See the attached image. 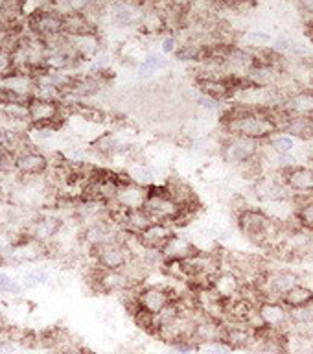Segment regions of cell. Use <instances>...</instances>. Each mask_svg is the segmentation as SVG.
<instances>
[{
    "instance_id": "d4e9b609",
    "label": "cell",
    "mask_w": 313,
    "mask_h": 354,
    "mask_svg": "<svg viewBox=\"0 0 313 354\" xmlns=\"http://www.w3.org/2000/svg\"><path fill=\"white\" fill-rule=\"evenodd\" d=\"M0 292L10 293V295H19L22 292V286L15 279H11L6 273H0Z\"/></svg>"
},
{
    "instance_id": "3957f363",
    "label": "cell",
    "mask_w": 313,
    "mask_h": 354,
    "mask_svg": "<svg viewBox=\"0 0 313 354\" xmlns=\"http://www.w3.org/2000/svg\"><path fill=\"white\" fill-rule=\"evenodd\" d=\"M28 28L39 39L63 35V15L54 10V6L43 4L33 15L28 17Z\"/></svg>"
},
{
    "instance_id": "74e56055",
    "label": "cell",
    "mask_w": 313,
    "mask_h": 354,
    "mask_svg": "<svg viewBox=\"0 0 313 354\" xmlns=\"http://www.w3.org/2000/svg\"><path fill=\"white\" fill-rule=\"evenodd\" d=\"M312 339H313V330H312Z\"/></svg>"
},
{
    "instance_id": "9a60e30c",
    "label": "cell",
    "mask_w": 313,
    "mask_h": 354,
    "mask_svg": "<svg viewBox=\"0 0 313 354\" xmlns=\"http://www.w3.org/2000/svg\"><path fill=\"white\" fill-rule=\"evenodd\" d=\"M144 10L140 4H113L111 6V21L116 26H138L142 21Z\"/></svg>"
},
{
    "instance_id": "6da1fadb",
    "label": "cell",
    "mask_w": 313,
    "mask_h": 354,
    "mask_svg": "<svg viewBox=\"0 0 313 354\" xmlns=\"http://www.w3.org/2000/svg\"><path fill=\"white\" fill-rule=\"evenodd\" d=\"M144 210L148 212V216L153 221L170 223L173 227V223L181 214V205L168 196L164 187H149V196L146 205H144Z\"/></svg>"
},
{
    "instance_id": "30bf717a",
    "label": "cell",
    "mask_w": 313,
    "mask_h": 354,
    "mask_svg": "<svg viewBox=\"0 0 313 354\" xmlns=\"http://www.w3.org/2000/svg\"><path fill=\"white\" fill-rule=\"evenodd\" d=\"M282 111L290 116L298 118H312L313 116V88H301L290 94L281 104Z\"/></svg>"
},
{
    "instance_id": "83f0119b",
    "label": "cell",
    "mask_w": 313,
    "mask_h": 354,
    "mask_svg": "<svg viewBox=\"0 0 313 354\" xmlns=\"http://www.w3.org/2000/svg\"><path fill=\"white\" fill-rule=\"evenodd\" d=\"M293 41L286 35H281V37H276L273 41V50H275L276 54H282V52H286V50H292Z\"/></svg>"
},
{
    "instance_id": "9c48e42d",
    "label": "cell",
    "mask_w": 313,
    "mask_h": 354,
    "mask_svg": "<svg viewBox=\"0 0 313 354\" xmlns=\"http://www.w3.org/2000/svg\"><path fill=\"white\" fill-rule=\"evenodd\" d=\"M160 253L164 257V262H187L199 253V249L188 236L173 234L164 248L160 249Z\"/></svg>"
},
{
    "instance_id": "4fadbf2b",
    "label": "cell",
    "mask_w": 313,
    "mask_h": 354,
    "mask_svg": "<svg viewBox=\"0 0 313 354\" xmlns=\"http://www.w3.org/2000/svg\"><path fill=\"white\" fill-rule=\"evenodd\" d=\"M63 227V221L59 218H52V216H46V218H39V220L32 221L30 223V229L26 231L28 236H32L33 240L48 245L50 242H54L57 232L61 231Z\"/></svg>"
},
{
    "instance_id": "ba28073f",
    "label": "cell",
    "mask_w": 313,
    "mask_h": 354,
    "mask_svg": "<svg viewBox=\"0 0 313 354\" xmlns=\"http://www.w3.org/2000/svg\"><path fill=\"white\" fill-rule=\"evenodd\" d=\"M48 159L46 155L37 149H26L15 157V171L21 177H39L44 176L48 170Z\"/></svg>"
},
{
    "instance_id": "7402d4cb",
    "label": "cell",
    "mask_w": 313,
    "mask_h": 354,
    "mask_svg": "<svg viewBox=\"0 0 313 354\" xmlns=\"http://www.w3.org/2000/svg\"><path fill=\"white\" fill-rule=\"evenodd\" d=\"M269 146L276 155H286L293 151V148H295V140H293L290 135H278V137L269 138Z\"/></svg>"
},
{
    "instance_id": "836d02e7",
    "label": "cell",
    "mask_w": 313,
    "mask_h": 354,
    "mask_svg": "<svg viewBox=\"0 0 313 354\" xmlns=\"http://www.w3.org/2000/svg\"><path fill=\"white\" fill-rule=\"evenodd\" d=\"M308 35L312 37V41H313V22H310L308 24Z\"/></svg>"
},
{
    "instance_id": "7a4b0ae2",
    "label": "cell",
    "mask_w": 313,
    "mask_h": 354,
    "mask_svg": "<svg viewBox=\"0 0 313 354\" xmlns=\"http://www.w3.org/2000/svg\"><path fill=\"white\" fill-rule=\"evenodd\" d=\"M28 118L30 126H48L57 131L63 124V105L61 102L32 98L28 102Z\"/></svg>"
},
{
    "instance_id": "44dd1931",
    "label": "cell",
    "mask_w": 313,
    "mask_h": 354,
    "mask_svg": "<svg viewBox=\"0 0 313 354\" xmlns=\"http://www.w3.org/2000/svg\"><path fill=\"white\" fill-rule=\"evenodd\" d=\"M129 179H131L133 183H137V185H142V187L149 188V187H153L155 174L149 166L137 165L131 171H129Z\"/></svg>"
},
{
    "instance_id": "f546056e",
    "label": "cell",
    "mask_w": 313,
    "mask_h": 354,
    "mask_svg": "<svg viewBox=\"0 0 313 354\" xmlns=\"http://www.w3.org/2000/svg\"><path fill=\"white\" fill-rule=\"evenodd\" d=\"M198 105H199V107H201V109L210 111V113H212V111L218 109V105H220V104H218V102H216V100L209 98V96H205V94H199Z\"/></svg>"
},
{
    "instance_id": "e0dca14e",
    "label": "cell",
    "mask_w": 313,
    "mask_h": 354,
    "mask_svg": "<svg viewBox=\"0 0 313 354\" xmlns=\"http://www.w3.org/2000/svg\"><path fill=\"white\" fill-rule=\"evenodd\" d=\"M198 91L209 98L216 100L218 104L223 102V100L232 98L236 91L232 88L231 82L227 77H221V80H198Z\"/></svg>"
},
{
    "instance_id": "e575fe53",
    "label": "cell",
    "mask_w": 313,
    "mask_h": 354,
    "mask_svg": "<svg viewBox=\"0 0 313 354\" xmlns=\"http://www.w3.org/2000/svg\"><path fill=\"white\" fill-rule=\"evenodd\" d=\"M4 52V46H2V39H0V54Z\"/></svg>"
},
{
    "instance_id": "603a6c76",
    "label": "cell",
    "mask_w": 313,
    "mask_h": 354,
    "mask_svg": "<svg viewBox=\"0 0 313 354\" xmlns=\"http://www.w3.org/2000/svg\"><path fill=\"white\" fill-rule=\"evenodd\" d=\"M295 216H297L298 225L303 227V229H306V231L313 232V199L308 201V203L301 205L297 209V212H295Z\"/></svg>"
},
{
    "instance_id": "8992f818",
    "label": "cell",
    "mask_w": 313,
    "mask_h": 354,
    "mask_svg": "<svg viewBox=\"0 0 313 354\" xmlns=\"http://www.w3.org/2000/svg\"><path fill=\"white\" fill-rule=\"evenodd\" d=\"M138 306L142 310H146L148 314L151 315H159L162 310L171 303L176 301V295L173 292H170L168 288L162 286H146L142 290H138Z\"/></svg>"
},
{
    "instance_id": "f1b7e54d",
    "label": "cell",
    "mask_w": 313,
    "mask_h": 354,
    "mask_svg": "<svg viewBox=\"0 0 313 354\" xmlns=\"http://www.w3.org/2000/svg\"><path fill=\"white\" fill-rule=\"evenodd\" d=\"M205 354H231V348L227 347L225 343H221V342L207 343Z\"/></svg>"
},
{
    "instance_id": "5bb4252c",
    "label": "cell",
    "mask_w": 313,
    "mask_h": 354,
    "mask_svg": "<svg viewBox=\"0 0 313 354\" xmlns=\"http://www.w3.org/2000/svg\"><path fill=\"white\" fill-rule=\"evenodd\" d=\"M210 288L218 293V297L223 299V301H229V299H234L240 295L242 281L234 271H220L210 282Z\"/></svg>"
},
{
    "instance_id": "cb8c5ba5",
    "label": "cell",
    "mask_w": 313,
    "mask_h": 354,
    "mask_svg": "<svg viewBox=\"0 0 313 354\" xmlns=\"http://www.w3.org/2000/svg\"><path fill=\"white\" fill-rule=\"evenodd\" d=\"M48 279V271L44 270V268H35V270H30L28 273H24L22 281H24L26 286H37V284H44Z\"/></svg>"
},
{
    "instance_id": "5b68a950",
    "label": "cell",
    "mask_w": 313,
    "mask_h": 354,
    "mask_svg": "<svg viewBox=\"0 0 313 354\" xmlns=\"http://www.w3.org/2000/svg\"><path fill=\"white\" fill-rule=\"evenodd\" d=\"M93 254L96 259V266L105 271H122L129 264V260L133 259L129 249L124 243L118 242L105 243L102 248L94 249Z\"/></svg>"
},
{
    "instance_id": "52a82bcc",
    "label": "cell",
    "mask_w": 313,
    "mask_h": 354,
    "mask_svg": "<svg viewBox=\"0 0 313 354\" xmlns=\"http://www.w3.org/2000/svg\"><path fill=\"white\" fill-rule=\"evenodd\" d=\"M148 187H142V185H137V183L127 181L118 187V192H116V198L113 203L131 212V210L144 209V205L148 201Z\"/></svg>"
},
{
    "instance_id": "277c9868",
    "label": "cell",
    "mask_w": 313,
    "mask_h": 354,
    "mask_svg": "<svg viewBox=\"0 0 313 354\" xmlns=\"http://www.w3.org/2000/svg\"><path fill=\"white\" fill-rule=\"evenodd\" d=\"M221 155L227 162L232 165H243L247 160L254 159L260 155V142L251 140L245 137H231L227 135V138L221 144Z\"/></svg>"
},
{
    "instance_id": "d6986e66",
    "label": "cell",
    "mask_w": 313,
    "mask_h": 354,
    "mask_svg": "<svg viewBox=\"0 0 313 354\" xmlns=\"http://www.w3.org/2000/svg\"><path fill=\"white\" fill-rule=\"evenodd\" d=\"M138 26L142 28L144 32L159 35V33H162L166 30V22H164V19H162V15H160V11H157L153 8V10L144 11L142 21H140V24H138Z\"/></svg>"
},
{
    "instance_id": "ffe728a7",
    "label": "cell",
    "mask_w": 313,
    "mask_h": 354,
    "mask_svg": "<svg viewBox=\"0 0 313 354\" xmlns=\"http://www.w3.org/2000/svg\"><path fill=\"white\" fill-rule=\"evenodd\" d=\"M284 131L293 135V137H301V138H312L313 137V129H312V122L310 118H298V116H290Z\"/></svg>"
},
{
    "instance_id": "2e32d148",
    "label": "cell",
    "mask_w": 313,
    "mask_h": 354,
    "mask_svg": "<svg viewBox=\"0 0 313 354\" xmlns=\"http://www.w3.org/2000/svg\"><path fill=\"white\" fill-rule=\"evenodd\" d=\"M258 312L262 315V321L264 325L275 328V330L281 332V328L284 325H290V310H286V306L281 303H275V301H265V303L258 304Z\"/></svg>"
},
{
    "instance_id": "4dcf8cb0",
    "label": "cell",
    "mask_w": 313,
    "mask_h": 354,
    "mask_svg": "<svg viewBox=\"0 0 313 354\" xmlns=\"http://www.w3.org/2000/svg\"><path fill=\"white\" fill-rule=\"evenodd\" d=\"M176 44H177L176 35H168V37L162 39V46H160V48H162V52H164V54H171V52L176 54V50H177Z\"/></svg>"
},
{
    "instance_id": "4316f807",
    "label": "cell",
    "mask_w": 313,
    "mask_h": 354,
    "mask_svg": "<svg viewBox=\"0 0 313 354\" xmlns=\"http://www.w3.org/2000/svg\"><path fill=\"white\" fill-rule=\"evenodd\" d=\"M245 39H247L253 46H264L265 43H271V41H273L269 33L264 32H249L245 33Z\"/></svg>"
},
{
    "instance_id": "8fae6325",
    "label": "cell",
    "mask_w": 313,
    "mask_h": 354,
    "mask_svg": "<svg viewBox=\"0 0 313 354\" xmlns=\"http://www.w3.org/2000/svg\"><path fill=\"white\" fill-rule=\"evenodd\" d=\"M173 234H176V232H173V227H171L170 223H159V221H155V223H151L148 229H144V231L138 234V240H140L144 249L160 251Z\"/></svg>"
},
{
    "instance_id": "d590c367",
    "label": "cell",
    "mask_w": 313,
    "mask_h": 354,
    "mask_svg": "<svg viewBox=\"0 0 313 354\" xmlns=\"http://www.w3.org/2000/svg\"><path fill=\"white\" fill-rule=\"evenodd\" d=\"M310 122H312V129H313V116H312V118H310Z\"/></svg>"
},
{
    "instance_id": "1f68e13d",
    "label": "cell",
    "mask_w": 313,
    "mask_h": 354,
    "mask_svg": "<svg viewBox=\"0 0 313 354\" xmlns=\"http://www.w3.org/2000/svg\"><path fill=\"white\" fill-rule=\"evenodd\" d=\"M6 332V323L4 319H2V315H0V334H4Z\"/></svg>"
},
{
    "instance_id": "d6a6232c",
    "label": "cell",
    "mask_w": 313,
    "mask_h": 354,
    "mask_svg": "<svg viewBox=\"0 0 313 354\" xmlns=\"http://www.w3.org/2000/svg\"><path fill=\"white\" fill-rule=\"evenodd\" d=\"M59 354H83V353H79V351H72V348H68V351H63V353H59Z\"/></svg>"
},
{
    "instance_id": "484cf974",
    "label": "cell",
    "mask_w": 313,
    "mask_h": 354,
    "mask_svg": "<svg viewBox=\"0 0 313 354\" xmlns=\"http://www.w3.org/2000/svg\"><path fill=\"white\" fill-rule=\"evenodd\" d=\"M15 72V63H13V57L8 52H2L0 54V80H4L10 74Z\"/></svg>"
},
{
    "instance_id": "7c38bea8",
    "label": "cell",
    "mask_w": 313,
    "mask_h": 354,
    "mask_svg": "<svg viewBox=\"0 0 313 354\" xmlns=\"http://www.w3.org/2000/svg\"><path fill=\"white\" fill-rule=\"evenodd\" d=\"M282 181L293 194H313V168L295 166L292 170L282 171Z\"/></svg>"
},
{
    "instance_id": "ac0fdd59",
    "label": "cell",
    "mask_w": 313,
    "mask_h": 354,
    "mask_svg": "<svg viewBox=\"0 0 313 354\" xmlns=\"http://www.w3.org/2000/svg\"><path fill=\"white\" fill-rule=\"evenodd\" d=\"M282 304L286 308H301V306H306V304L313 303V290L304 284H297L295 288H292L290 292H286L281 297Z\"/></svg>"
},
{
    "instance_id": "8d00e7d4",
    "label": "cell",
    "mask_w": 313,
    "mask_h": 354,
    "mask_svg": "<svg viewBox=\"0 0 313 354\" xmlns=\"http://www.w3.org/2000/svg\"><path fill=\"white\" fill-rule=\"evenodd\" d=\"M247 354H260V353H247Z\"/></svg>"
}]
</instances>
